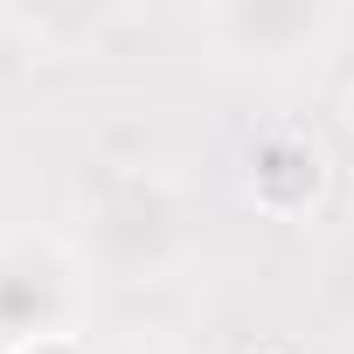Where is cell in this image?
Returning <instances> with one entry per match:
<instances>
[{"label": "cell", "mask_w": 354, "mask_h": 354, "mask_svg": "<svg viewBox=\"0 0 354 354\" xmlns=\"http://www.w3.org/2000/svg\"><path fill=\"white\" fill-rule=\"evenodd\" d=\"M77 230H84V264L125 285L174 278L195 250L188 195L160 167H97L77 188Z\"/></svg>", "instance_id": "1"}, {"label": "cell", "mask_w": 354, "mask_h": 354, "mask_svg": "<svg viewBox=\"0 0 354 354\" xmlns=\"http://www.w3.org/2000/svg\"><path fill=\"white\" fill-rule=\"evenodd\" d=\"M91 313V264L70 236L56 230H0V354L42 340V333H77Z\"/></svg>", "instance_id": "2"}, {"label": "cell", "mask_w": 354, "mask_h": 354, "mask_svg": "<svg viewBox=\"0 0 354 354\" xmlns=\"http://www.w3.org/2000/svg\"><path fill=\"white\" fill-rule=\"evenodd\" d=\"M195 28L223 56L299 63V56H326L347 35V8H333V0H209Z\"/></svg>", "instance_id": "3"}, {"label": "cell", "mask_w": 354, "mask_h": 354, "mask_svg": "<svg viewBox=\"0 0 354 354\" xmlns=\"http://www.w3.org/2000/svg\"><path fill=\"white\" fill-rule=\"evenodd\" d=\"M243 202L271 223H299L326 202V181H333V160L319 146V132L306 118H264L250 139H243Z\"/></svg>", "instance_id": "4"}, {"label": "cell", "mask_w": 354, "mask_h": 354, "mask_svg": "<svg viewBox=\"0 0 354 354\" xmlns=\"http://www.w3.org/2000/svg\"><path fill=\"white\" fill-rule=\"evenodd\" d=\"M8 354H91V347H84V333H42V340H21Z\"/></svg>", "instance_id": "5"}, {"label": "cell", "mask_w": 354, "mask_h": 354, "mask_svg": "<svg viewBox=\"0 0 354 354\" xmlns=\"http://www.w3.org/2000/svg\"><path fill=\"white\" fill-rule=\"evenodd\" d=\"M118 354H188V347H174L167 333H139V340H125Z\"/></svg>", "instance_id": "6"}, {"label": "cell", "mask_w": 354, "mask_h": 354, "mask_svg": "<svg viewBox=\"0 0 354 354\" xmlns=\"http://www.w3.org/2000/svg\"><path fill=\"white\" fill-rule=\"evenodd\" d=\"M347 132H354V84H347Z\"/></svg>", "instance_id": "7"}, {"label": "cell", "mask_w": 354, "mask_h": 354, "mask_svg": "<svg viewBox=\"0 0 354 354\" xmlns=\"http://www.w3.org/2000/svg\"><path fill=\"white\" fill-rule=\"evenodd\" d=\"M257 354H292V347H257Z\"/></svg>", "instance_id": "8"}]
</instances>
